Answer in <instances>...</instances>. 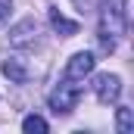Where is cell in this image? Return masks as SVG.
Masks as SVG:
<instances>
[{
  "mask_svg": "<svg viewBox=\"0 0 134 134\" xmlns=\"http://www.w3.org/2000/svg\"><path fill=\"white\" fill-rule=\"evenodd\" d=\"M125 31H128V0H106L100 9V31H97L100 50L112 53Z\"/></svg>",
  "mask_w": 134,
  "mask_h": 134,
  "instance_id": "1",
  "label": "cell"
},
{
  "mask_svg": "<svg viewBox=\"0 0 134 134\" xmlns=\"http://www.w3.org/2000/svg\"><path fill=\"white\" fill-rule=\"evenodd\" d=\"M78 100H81V87L66 78V81L50 94V109H53L56 115H66V112H72V109L78 106Z\"/></svg>",
  "mask_w": 134,
  "mask_h": 134,
  "instance_id": "2",
  "label": "cell"
},
{
  "mask_svg": "<svg viewBox=\"0 0 134 134\" xmlns=\"http://www.w3.org/2000/svg\"><path fill=\"white\" fill-rule=\"evenodd\" d=\"M94 97H97L103 106L115 103L122 97V78H119V75H109V72L97 75V78H94Z\"/></svg>",
  "mask_w": 134,
  "mask_h": 134,
  "instance_id": "3",
  "label": "cell"
},
{
  "mask_svg": "<svg viewBox=\"0 0 134 134\" xmlns=\"http://www.w3.org/2000/svg\"><path fill=\"white\" fill-rule=\"evenodd\" d=\"M9 44L16 50H25V47H34L37 44V22L34 19H22L9 28Z\"/></svg>",
  "mask_w": 134,
  "mask_h": 134,
  "instance_id": "4",
  "label": "cell"
},
{
  "mask_svg": "<svg viewBox=\"0 0 134 134\" xmlns=\"http://www.w3.org/2000/svg\"><path fill=\"white\" fill-rule=\"evenodd\" d=\"M94 66H97V56L87 53V50H81V53H75L66 63V78L69 81H84V78L94 72Z\"/></svg>",
  "mask_w": 134,
  "mask_h": 134,
  "instance_id": "5",
  "label": "cell"
},
{
  "mask_svg": "<svg viewBox=\"0 0 134 134\" xmlns=\"http://www.w3.org/2000/svg\"><path fill=\"white\" fill-rule=\"evenodd\" d=\"M0 72H3L13 84H25V81L31 78V72H28V66H25V59H22V56H6V59H3V66H0Z\"/></svg>",
  "mask_w": 134,
  "mask_h": 134,
  "instance_id": "6",
  "label": "cell"
},
{
  "mask_svg": "<svg viewBox=\"0 0 134 134\" xmlns=\"http://www.w3.org/2000/svg\"><path fill=\"white\" fill-rule=\"evenodd\" d=\"M50 25H53V31H56V34H63V37H72V34H78V22L66 19L59 9H50Z\"/></svg>",
  "mask_w": 134,
  "mask_h": 134,
  "instance_id": "7",
  "label": "cell"
},
{
  "mask_svg": "<svg viewBox=\"0 0 134 134\" xmlns=\"http://www.w3.org/2000/svg\"><path fill=\"white\" fill-rule=\"evenodd\" d=\"M115 128H119V134H131L134 131V112L128 106H119L115 109Z\"/></svg>",
  "mask_w": 134,
  "mask_h": 134,
  "instance_id": "8",
  "label": "cell"
},
{
  "mask_svg": "<svg viewBox=\"0 0 134 134\" xmlns=\"http://www.w3.org/2000/svg\"><path fill=\"white\" fill-rule=\"evenodd\" d=\"M22 131L25 134H44L47 131V119H41V115H25V119H22Z\"/></svg>",
  "mask_w": 134,
  "mask_h": 134,
  "instance_id": "9",
  "label": "cell"
},
{
  "mask_svg": "<svg viewBox=\"0 0 134 134\" xmlns=\"http://www.w3.org/2000/svg\"><path fill=\"white\" fill-rule=\"evenodd\" d=\"M9 9H13V0H0V22L9 19Z\"/></svg>",
  "mask_w": 134,
  "mask_h": 134,
  "instance_id": "10",
  "label": "cell"
}]
</instances>
